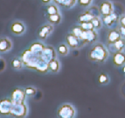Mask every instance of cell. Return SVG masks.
Listing matches in <instances>:
<instances>
[{"mask_svg":"<svg viewBox=\"0 0 125 118\" xmlns=\"http://www.w3.org/2000/svg\"><path fill=\"white\" fill-rule=\"evenodd\" d=\"M81 39L86 44H94L98 39V33L96 30H89V31H83L81 34Z\"/></svg>","mask_w":125,"mask_h":118,"instance_id":"cell-7","label":"cell"},{"mask_svg":"<svg viewBox=\"0 0 125 118\" xmlns=\"http://www.w3.org/2000/svg\"><path fill=\"white\" fill-rule=\"evenodd\" d=\"M36 89L33 87H28L26 89H25V93L26 95H29V96H31V95H34L36 94Z\"/></svg>","mask_w":125,"mask_h":118,"instance_id":"cell-29","label":"cell"},{"mask_svg":"<svg viewBox=\"0 0 125 118\" xmlns=\"http://www.w3.org/2000/svg\"><path fill=\"white\" fill-rule=\"evenodd\" d=\"M120 92H121V95L125 98V82L122 83L121 87H120Z\"/></svg>","mask_w":125,"mask_h":118,"instance_id":"cell-31","label":"cell"},{"mask_svg":"<svg viewBox=\"0 0 125 118\" xmlns=\"http://www.w3.org/2000/svg\"><path fill=\"white\" fill-rule=\"evenodd\" d=\"M91 23L94 25V30L98 31V30L102 29V27L103 26V23H102V20L100 17H95L91 20Z\"/></svg>","mask_w":125,"mask_h":118,"instance_id":"cell-24","label":"cell"},{"mask_svg":"<svg viewBox=\"0 0 125 118\" xmlns=\"http://www.w3.org/2000/svg\"><path fill=\"white\" fill-rule=\"evenodd\" d=\"M61 20H62V16H61V12L54 15H47V22L52 25L61 24Z\"/></svg>","mask_w":125,"mask_h":118,"instance_id":"cell-18","label":"cell"},{"mask_svg":"<svg viewBox=\"0 0 125 118\" xmlns=\"http://www.w3.org/2000/svg\"><path fill=\"white\" fill-rule=\"evenodd\" d=\"M52 1L57 5H60L65 9H72L78 2V0H52Z\"/></svg>","mask_w":125,"mask_h":118,"instance_id":"cell-17","label":"cell"},{"mask_svg":"<svg viewBox=\"0 0 125 118\" xmlns=\"http://www.w3.org/2000/svg\"><path fill=\"white\" fill-rule=\"evenodd\" d=\"M48 69L52 73H58L60 71V70H61V63H60L59 60H57V58L52 60L48 63Z\"/></svg>","mask_w":125,"mask_h":118,"instance_id":"cell-20","label":"cell"},{"mask_svg":"<svg viewBox=\"0 0 125 118\" xmlns=\"http://www.w3.org/2000/svg\"><path fill=\"white\" fill-rule=\"evenodd\" d=\"M46 13L47 15H54L57 13H60V9H59L58 5L55 3L53 4H49L46 7Z\"/></svg>","mask_w":125,"mask_h":118,"instance_id":"cell-21","label":"cell"},{"mask_svg":"<svg viewBox=\"0 0 125 118\" xmlns=\"http://www.w3.org/2000/svg\"><path fill=\"white\" fill-rule=\"evenodd\" d=\"M12 48V42L8 37H1L0 38V52L4 53L11 50Z\"/></svg>","mask_w":125,"mask_h":118,"instance_id":"cell-16","label":"cell"},{"mask_svg":"<svg viewBox=\"0 0 125 118\" xmlns=\"http://www.w3.org/2000/svg\"><path fill=\"white\" fill-rule=\"evenodd\" d=\"M25 25L20 20H15L10 24V31L16 36H21L25 32Z\"/></svg>","mask_w":125,"mask_h":118,"instance_id":"cell-10","label":"cell"},{"mask_svg":"<svg viewBox=\"0 0 125 118\" xmlns=\"http://www.w3.org/2000/svg\"><path fill=\"white\" fill-rule=\"evenodd\" d=\"M42 3L44 4H51L52 3V0H40Z\"/></svg>","mask_w":125,"mask_h":118,"instance_id":"cell-33","label":"cell"},{"mask_svg":"<svg viewBox=\"0 0 125 118\" xmlns=\"http://www.w3.org/2000/svg\"><path fill=\"white\" fill-rule=\"evenodd\" d=\"M108 50L102 43H95L88 51V57L91 62L104 63L108 57Z\"/></svg>","mask_w":125,"mask_h":118,"instance_id":"cell-2","label":"cell"},{"mask_svg":"<svg viewBox=\"0 0 125 118\" xmlns=\"http://www.w3.org/2000/svg\"><path fill=\"white\" fill-rule=\"evenodd\" d=\"M53 25L49 23L44 24L40 26V30H39V32H38V37L40 40L44 41L52 33L53 31Z\"/></svg>","mask_w":125,"mask_h":118,"instance_id":"cell-9","label":"cell"},{"mask_svg":"<svg viewBox=\"0 0 125 118\" xmlns=\"http://www.w3.org/2000/svg\"><path fill=\"white\" fill-rule=\"evenodd\" d=\"M119 26L125 27V14H122L119 17Z\"/></svg>","mask_w":125,"mask_h":118,"instance_id":"cell-30","label":"cell"},{"mask_svg":"<svg viewBox=\"0 0 125 118\" xmlns=\"http://www.w3.org/2000/svg\"><path fill=\"white\" fill-rule=\"evenodd\" d=\"M78 4H80V6L82 7H89L93 3V0H78Z\"/></svg>","mask_w":125,"mask_h":118,"instance_id":"cell-28","label":"cell"},{"mask_svg":"<svg viewBox=\"0 0 125 118\" xmlns=\"http://www.w3.org/2000/svg\"><path fill=\"white\" fill-rule=\"evenodd\" d=\"M26 113V106L25 103H13L10 114L15 117H23Z\"/></svg>","mask_w":125,"mask_h":118,"instance_id":"cell-11","label":"cell"},{"mask_svg":"<svg viewBox=\"0 0 125 118\" xmlns=\"http://www.w3.org/2000/svg\"><path fill=\"white\" fill-rule=\"evenodd\" d=\"M113 63L116 67H123L125 65V53L123 51H117L113 54Z\"/></svg>","mask_w":125,"mask_h":118,"instance_id":"cell-14","label":"cell"},{"mask_svg":"<svg viewBox=\"0 0 125 118\" xmlns=\"http://www.w3.org/2000/svg\"><path fill=\"white\" fill-rule=\"evenodd\" d=\"M21 58L26 67L45 73L49 71L48 63L56 58V52L52 46H46L44 50L40 52L31 51L28 49L23 52Z\"/></svg>","mask_w":125,"mask_h":118,"instance_id":"cell-1","label":"cell"},{"mask_svg":"<svg viewBox=\"0 0 125 118\" xmlns=\"http://www.w3.org/2000/svg\"><path fill=\"white\" fill-rule=\"evenodd\" d=\"M101 13L98 6H89L86 10H84L81 14L78 17L79 24L86 23V22H91V20L95 17H100Z\"/></svg>","mask_w":125,"mask_h":118,"instance_id":"cell-3","label":"cell"},{"mask_svg":"<svg viewBox=\"0 0 125 118\" xmlns=\"http://www.w3.org/2000/svg\"><path fill=\"white\" fill-rule=\"evenodd\" d=\"M98 82L101 84H108L109 83V77H108V75L106 74V73H101L98 77Z\"/></svg>","mask_w":125,"mask_h":118,"instance_id":"cell-25","label":"cell"},{"mask_svg":"<svg viewBox=\"0 0 125 118\" xmlns=\"http://www.w3.org/2000/svg\"><path fill=\"white\" fill-rule=\"evenodd\" d=\"M75 115V110L71 104L65 103L59 108L57 116L59 118H73Z\"/></svg>","mask_w":125,"mask_h":118,"instance_id":"cell-5","label":"cell"},{"mask_svg":"<svg viewBox=\"0 0 125 118\" xmlns=\"http://www.w3.org/2000/svg\"><path fill=\"white\" fill-rule=\"evenodd\" d=\"M25 89H16L13 90L11 94V101L13 103H24L25 99Z\"/></svg>","mask_w":125,"mask_h":118,"instance_id":"cell-12","label":"cell"},{"mask_svg":"<svg viewBox=\"0 0 125 118\" xmlns=\"http://www.w3.org/2000/svg\"><path fill=\"white\" fill-rule=\"evenodd\" d=\"M83 31H89V30H94V25L91 22H86V23H81L80 24Z\"/></svg>","mask_w":125,"mask_h":118,"instance_id":"cell-27","label":"cell"},{"mask_svg":"<svg viewBox=\"0 0 125 118\" xmlns=\"http://www.w3.org/2000/svg\"><path fill=\"white\" fill-rule=\"evenodd\" d=\"M23 61L21 57H14L11 60V65L15 70H21L23 68Z\"/></svg>","mask_w":125,"mask_h":118,"instance_id":"cell-23","label":"cell"},{"mask_svg":"<svg viewBox=\"0 0 125 118\" xmlns=\"http://www.w3.org/2000/svg\"><path fill=\"white\" fill-rule=\"evenodd\" d=\"M101 16H108L114 12V4L109 0H104L99 4L98 5Z\"/></svg>","mask_w":125,"mask_h":118,"instance_id":"cell-8","label":"cell"},{"mask_svg":"<svg viewBox=\"0 0 125 118\" xmlns=\"http://www.w3.org/2000/svg\"><path fill=\"white\" fill-rule=\"evenodd\" d=\"M118 31L121 34L122 37L123 38H125V27H122V26H119L118 27Z\"/></svg>","mask_w":125,"mask_h":118,"instance_id":"cell-32","label":"cell"},{"mask_svg":"<svg viewBox=\"0 0 125 118\" xmlns=\"http://www.w3.org/2000/svg\"><path fill=\"white\" fill-rule=\"evenodd\" d=\"M119 16L116 13L113 12L108 16H102V20L103 25L106 26L108 29H115L117 28V25L119 24Z\"/></svg>","mask_w":125,"mask_h":118,"instance_id":"cell-4","label":"cell"},{"mask_svg":"<svg viewBox=\"0 0 125 118\" xmlns=\"http://www.w3.org/2000/svg\"><path fill=\"white\" fill-rule=\"evenodd\" d=\"M57 51L61 56H67V54L69 53V47L67 44H59V46L57 47Z\"/></svg>","mask_w":125,"mask_h":118,"instance_id":"cell-22","label":"cell"},{"mask_svg":"<svg viewBox=\"0 0 125 118\" xmlns=\"http://www.w3.org/2000/svg\"><path fill=\"white\" fill-rule=\"evenodd\" d=\"M13 102L10 99H3L0 101V113L2 114H10Z\"/></svg>","mask_w":125,"mask_h":118,"instance_id":"cell-15","label":"cell"},{"mask_svg":"<svg viewBox=\"0 0 125 118\" xmlns=\"http://www.w3.org/2000/svg\"><path fill=\"white\" fill-rule=\"evenodd\" d=\"M122 38V36L118 31V28H115V29H109L108 32V36H107V44L108 45L115 44V42L118 41L119 39Z\"/></svg>","mask_w":125,"mask_h":118,"instance_id":"cell-13","label":"cell"},{"mask_svg":"<svg viewBox=\"0 0 125 118\" xmlns=\"http://www.w3.org/2000/svg\"><path fill=\"white\" fill-rule=\"evenodd\" d=\"M82 32H83V30H82V28H81V25H76V26H73V27L72 28L71 33H73L75 37H80V38H81Z\"/></svg>","mask_w":125,"mask_h":118,"instance_id":"cell-26","label":"cell"},{"mask_svg":"<svg viewBox=\"0 0 125 118\" xmlns=\"http://www.w3.org/2000/svg\"><path fill=\"white\" fill-rule=\"evenodd\" d=\"M66 42H67V44L68 45V47L71 48V49H81V48L86 45L85 43L80 37H75L71 32L67 34V37H66Z\"/></svg>","mask_w":125,"mask_h":118,"instance_id":"cell-6","label":"cell"},{"mask_svg":"<svg viewBox=\"0 0 125 118\" xmlns=\"http://www.w3.org/2000/svg\"><path fill=\"white\" fill-rule=\"evenodd\" d=\"M122 71H123V72L125 74V65H123V68H122Z\"/></svg>","mask_w":125,"mask_h":118,"instance_id":"cell-34","label":"cell"},{"mask_svg":"<svg viewBox=\"0 0 125 118\" xmlns=\"http://www.w3.org/2000/svg\"><path fill=\"white\" fill-rule=\"evenodd\" d=\"M110 47H112V49L115 50V52L117 51H123L125 50V38L122 37L121 39H119L118 41H116L115 44L109 45Z\"/></svg>","mask_w":125,"mask_h":118,"instance_id":"cell-19","label":"cell"}]
</instances>
